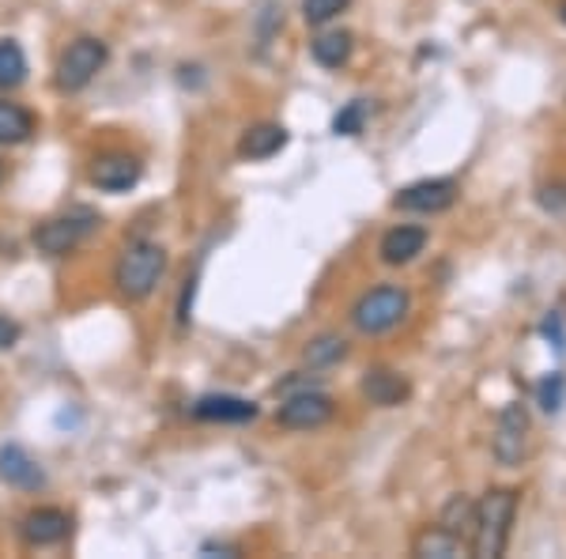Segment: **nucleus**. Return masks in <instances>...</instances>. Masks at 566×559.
Segmentation results:
<instances>
[{
	"label": "nucleus",
	"instance_id": "nucleus-7",
	"mask_svg": "<svg viewBox=\"0 0 566 559\" xmlns=\"http://www.w3.org/2000/svg\"><path fill=\"white\" fill-rule=\"evenodd\" d=\"M333 416H336V405L322 386L287 393V397L280 401V412H276L280 427H287V431H317V427H325Z\"/></svg>",
	"mask_w": 566,
	"mask_h": 559
},
{
	"label": "nucleus",
	"instance_id": "nucleus-2",
	"mask_svg": "<svg viewBox=\"0 0 566 559\" xmlns=\"http://www.w3.org/2000/svg\"><path fill=\"white\" fill-rule=\"evenodd\" d=\"M517 515V491L514 488H491L476 503V526H472L469 552L480 559H499L510 545V529Z\"/></svg>",
	"mask_w": 566,
	"mask_h": 559
},
{
	"label": "nucleus",
	"instance_id": "nucleus-23",
	"mask_svg": "<svg viewBox=\"0 0 566 559\" xmlns=\"http://www.w3.org/2000/svg\"><path fill=\"white\" fill-rule=\"evenodd\" d=\"M352 0H303V20L310 27H325L333 23L340 12H348Z\"/></svg>",
	"mask_w": 566,
	"mask_h": 559
},
{
	"label": "nucleus",
	"instance_id": "nucleus-6",
	"mask_svg": "<svg viewBox=\"0 0 566 559\" xmlns=\"http://www.w3.org/2000/svg\"><path fill=\"white\" fill-rule=\"evenodd\" d=\"M87 178H91V186L103 189V194H129V189L140 186L144 163H140V155H133V152L109 148L91 159Z\"/></svg>",
	"mask_w": 566,
	"mask_h": 559
},
{
	"label": "nucleus",
	"instance_id": "nucleus-1",
	"mask_svg": "<svg viewBox=\"0 0 566 559\" xmlns=\"http://www.w3.org/2000/svg\"><path fill=\"white\" fill-rule=\"evenodd\" d=\"M167 272V246L148 235H136L122 246L114 261V291L122 302H148Z\"/></svg>",
	"mask_w": 566,
	"mask_h": 559
},
{
	"label": "nucleus",
	"instance_id": "nucleus-4",
	"mask_svg": "<svg viewBox=\"0 0 566 559\" xmlns=\"http://www.w3.org/2000/svg\"><path fill=\"white\" fill-rule=\"evenodd\" d=\"M106 61H109V45L103 39H95V34H80V39H72L61 50L57 65H53V87L61 95H80V91L95 84V76L106 69Z\"/></svg>",
	"mask_w": 566,
	"mask_h": 559
},
{
	"label": "nucleus",
	"instance_id": "nucleus-28",
	"mask_svg": "<svg viewBox=\"0 0 566 559\" xmlns=\"http://www.w3.org/2000/svg\"><path fill=\"white\" fill-rule=\"evenodd\" d=\"M559 15H563V23H566V0H563V4H559Z\"/></svg>",
	"mask_w": 566,
	"mask_h": 559
},
{
	"label": "nucleus",
	"instance_id": "nucleus-24",
	"mask_svg": "<svg viewBox=\"0 0 566 559\" xmlns=\"http://www.w3.org/2000/svg\"><path fill=\"white\" fill-rule=\"evenodd\" d=\"M563 397H566L563 374H547V379L541 382V405H544L547 412H559V408H563Z\"/></svg>",
	"mask_w": 566,
	"mask_h": 559
},
{
	"label": "nucleus",
	"instance_id": "nucleus-20",
	"mask_svg": "<svg viewBox=\"0 0 566 559\" xmlns=\"http://www.w3.org/2000/svg\"><path fill=\"white\" fill-rule=\"evenodd\" d=\"M27 53L15 39H0V91H15L27 84Z\"/></svg>",
	"mask_w": 566,
	"mask_h": 559
},
{
	"label": "nucleus",
	"instance_id": "nucleus-16",
	"mask_svg": "<svg viewBox=\"0 0 566 559\" xmlns=\"http://www.w3.org/2000/svg\"><path fill=\"white\" fill-rule=\"evenodd\" d=\"M39 133V117L31 114L20 103H8L0 99V148H15V144H27Z\"/></svg>",
	"mask_w": 566,
	"mask_h": 559
},
{
	"label": "nucleus",
	"instance_id": "nucleus-14",
	"mask_svg": "<svg viewBox=\"0 0 566 559\" xmlns=\"http://www.w3.org/2000/svg\"><path fill=\"white\" fill-rule=\"evenodd\" d=\"M408 393H412L408 379H405V374H397V371H389V366H370V371L363 374V397H367L370 405H378V408L405 405Z\"/></svg>",
	"mask_w": 566,
	"mask_h": 559
},
{
	"label": "nucleus",
	"instance_id": "nucleus-29",
	"mask_svg": "<svg viewBox=\"0 0 566 559\" xmlns=\"http://www.w3.org/2000/svg\"><path fill=\"white\" fill-rule=\"evenodd\" d=\"M0 182H4V159H0Z\"/></svg>",
	"mask_w": 566,
	"mask_h": 559
},
{
	"label": "nucleus",
	"instance_id": "nucleus-10",
	"mask_svg": "<svg viewBox=\"0 0 566 559\" xmlns=\"http://www.w3.org/2000/svg\"><path fill=\"white\" fill-rule=\"evenodd\" d=\"M72 537V515L61 507H34L20 521V540L27 548H53Z\"/></svg>",
	"mask_w": 566,
	"mask_h": 559
},
{
	"label": "nucleus",
	"instance_id": "nucleus-17",
	"mask_svg": "<svg viewBox=\"0 0 566 559\" xmlns=\"http://www.w3.org/2000/svg\"><path fill=\"white\" fill-rule=\"evenodd\" d=\"M412 556L416 559H458L469 556V545L461 537L446 534L442 526H427L423 534L412 540Z\"/></svg>",
	"mask_w": 566,
	"mask_h": 559
},
{
	"label": "nucleus",
	"instance_id": "nucleus-12",
	"mask_svg": "<svg viewBox=\"0 0 566 559\" xmlns=\"http://www.w3.org/2000/svg\"><path fill=\"white\" fill-rule=\"evenodd\" d=\"M0 484L20 491H42L45 488V469L23 451L20 443L0 446Z\"/></svg>",
	"mask_w": 566,
	"mask_h": 559
},
{
	"label": "nucleus",
	"instance_id": "nucleus-15",
	"mask_svg": "<svg viewBox=\"0 0 566 559\" xmlns=\"http://www.w3.org/2000/svg\"><path fill=\"white\" fill-rule=\"evenodd\" d=\"M423 250H427V227H416V224L389 227V231L381 235V246H378V253L386 265H408V261H416Z\"/></svg>",
	"mask_w": 566,
	"mask_h": 559
},
{
	"label": "nucleus",
	"instance_id": "nucleus-21",
	"mask_svg": "<svg viewBox=\"0 0 566 559\" xmlns=\"http://www.w3.org/2000/svg\"><path fill=\"white\" fill-rule=\"evenodd\" d=\"M344 355H348V341H344V337H336V333H322V337H314V341L306 344L303 360H306L310 371H322V366L340 363Z\"/></svg>",
	"mask_w": 566,
	"mask_h": 559
},
{
	"label": "nucleus",
	"instance_id": "nucleus-25",
	"mask_svg": "<svg viewBox=\"0 0 566 559\" xmlns=\"http://www.w3.org/2000/svg\"><path fill=\"white\" fill-rule=\"evenodd\" d=\"M20 337H23V325L0 314V352H12V348L20 344Z\"/></svg>",
	"mask_w": 566,
	"mask_h": 559
},
{
	"label": "nucleus",
	"instance_id": "nucleus-9",
	"mask_svg": "<svg viewBox=\"0 0 566 559\" xmlns=\"http://www.w3.org/2000/svg\"><path fill=\"white\" fill-rule=\"evenodd\" d=\"M458 194H461V186L453 178H419L392 197V208H400V213H419V216H438L458 205Z\"/></svg>",
	"mask_w": 566,
	"mask_h": 559
},
{
	"label": "nucleus",
	"instance_id": "nucleus-8",
	"mask_svg": "<svg viewBox=\"0 0 566 559\" xmlns=\"http://www.w3.org/2000/svg\"><path fill=\"white\" fill-rule=\"evenodd\" d=\"M491 454H495L499 465L506 469H517L528 454V408L525 405H506L499 412L495 424V438H491Z\"/></svg>",
	"mask_w": 566,
	"mask_h": 559
},
{
	"label": "nucleus",
	"instance_id": "nucleus-27",
	"mask_svg": "<svg viewBox=\"0 0 566 559\" xmlns=\"http://www.w3.org/2000/svg\"><path fill=\"white\" fill-rule=\"evenodd\" d=\"M200 556H242V548L227 545V540H208V545H200Z\"/></svg>",
	"mask_w": 566,
	"mask_h": 559
},
{
	"label": "nucleus",
	"instance_id": "nucleus-5",
	"mask_svg": "<svg viewBox=\"0 0 566 559\" xmlns=\"http://www.w3.org/2000/svg\"><path fill=\"white\" fill-rule=\"evenodd\" d=\"M412 310V296L400 283H378V288L363 291L352 307V325L359 329L363 337H381L389 329H397Z\"/></svg>",
	"mask_w": 566,
	"mask_h": 559
},
{
	"label": "nucleus",
	"instance_id": "nucleus-3",
	"mask_svg": "<svg viewBox=\"0 0 566 559\" xmlns=\"http://www.w3.org/2000/svg\"><path fill=\"white\" fill-rule=\"evenodd\" d=\"M98 227H103V216H98L95 208L72 205L65 213L42 219V224L31 231V242H34V250L45 253V258H69V253L80 250Z\"/></svg>",
	"mask_w": 566,
	"mask_h": 559
},
{
	"label": "nucleus",
	"instance_id": "nucleus-11",
	"mask_svg": "<svg viewBox=\"0 0 566 559\" xmlns=\"http://www.w3.org/2000/svg\"><path fill=\"white\" fill-rule=\"evenodd\" d=\"M258 412L261 408L239 393H205L189 405V416L200 424H250V420H258Z\"/></svg>",
	"mask_w": 566,
	"mask_h": 559
},
{
	"label": "nucleus",
	"instance_id": "nucleus-13",
	"mask_svg": "<svg viewBox=\"0 0 566 559\" xmlns=\"http://www.w3.org/2000/svg\"><path fill=\"white\" fill-rule=\"evenodd\" d=\"M287 141H291V133L283 130V125L258 122V125H250V130L239 136V159L264 163V159H272V155H280L283 148H287Z\"/></svg>",
	"mask_w": 566,
	"mask_h": 559
},
{
	"label": "nucleus",
	"instance_id": "nucleus-18",
	"mask_svg": "<svg viewBox=\"0 0 566 559\" xmlns=\"http://www.w3.org/2000/svg\"><path fill=\"white\" fill-rule=\"evenodd\" d=\"M352 50H355L352 31H322L310 42V58L322 69H344L352 61Z\"/></svg>",
	"mask_w": 566,
	"mask_h": 559
},
{
	"label": "nucleus",
	"instance_id": "nucleus-22",
	"mask_svg": "<svg viewBox=\"0 0 566 559\" xmlns=\"http://www.w3.org/2000/svg\"><path fill=\"white\" fill-rule=\"evenodd\" d=\"M367 117H370L367 99H352V103L333 117V133L336 136H359L363 130H367Z\"/></svg>",
	"mask_w": 566,
	"mask_h": 559
},
{
	"label": "nucleus",
	"instance_id": "nucleus-19",
	"mask_svg": "<svg viewBox=\"0 0 566 559\" xmlns=\"http://www.w3.org/2000/svg\"><path fill=\"white\" fill-rule=\"evenodd\" d=\"M438 526L446 529V534L461 537L464 545L472 540V526H476V503L469 499V495H450V503L442 507V515H438Z\"/></svg>",
	"mask_w": 566,
	"mask_h": 559
},
{
	"label": "nucleus",
	"instance_id": "nucleus-26",
	"mask_svg": "<svg viewBox=\"0 0 566 559\" xmlns=\"http://www.w3.org/2000/svg\"><path fill=\"white\" fill-rule=\"evenodd\" d=\"M193 291H197V277H189L186 288H181V302H178V325L181 329L189 325V302H193Z\"/></svg>",
	"mask_w": 566,
	"mask_h": 559
}]
</instances>
